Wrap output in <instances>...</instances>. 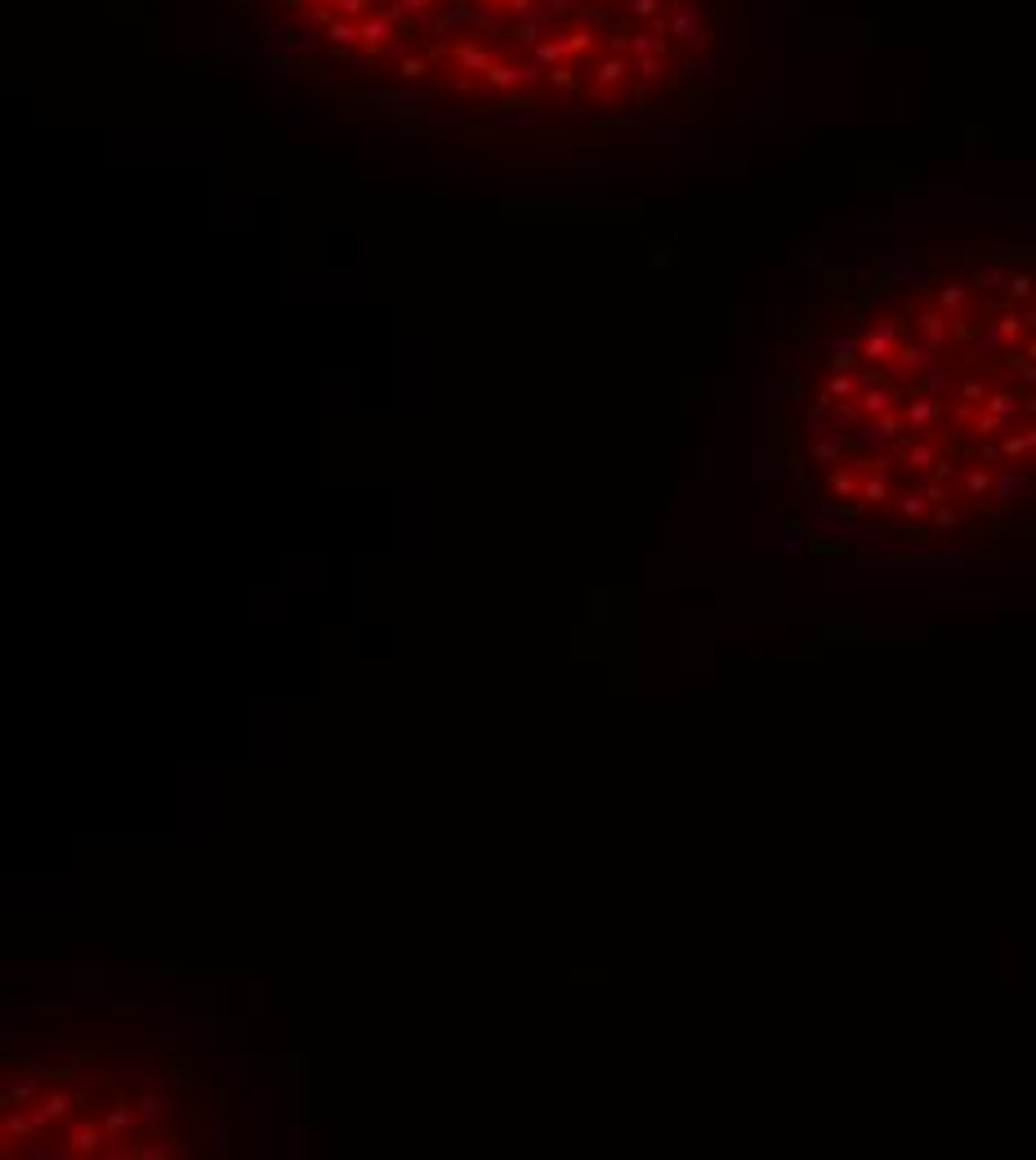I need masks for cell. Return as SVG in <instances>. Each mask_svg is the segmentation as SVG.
<instances>
[{
    "mask_svg": "<svg viewBox=\"0 0 1036 1160\" xmlns=\"http://www.w3.org/2000/svg\"><path fill=\"white\" fill-rule=\"evenodd\" d=\"M786 456L822 505L893 531L1036 514V255L893 260L795 326Z\"/></svg>",
    "mask_w": 1036,
    "mask_h": 1160,
    "instance_id": "cell-2",
    "label": "cell"
},
{
    "mask_svg": "<svg viewBox=\"0 0 1036 1160\" xmlns=\"http://www.w3.org/2000/svg\"><path fill=\"white\" fill-rule=\"evenodd\" d=\"M219 41L304 116L599 143L724 90L742 0H219Z\"/></svg>",
    "mask_w": 1036,
    "mask_h": 1160,
    "instance_id": "cell-1",
    "label": "cell"
}]
</instances>
